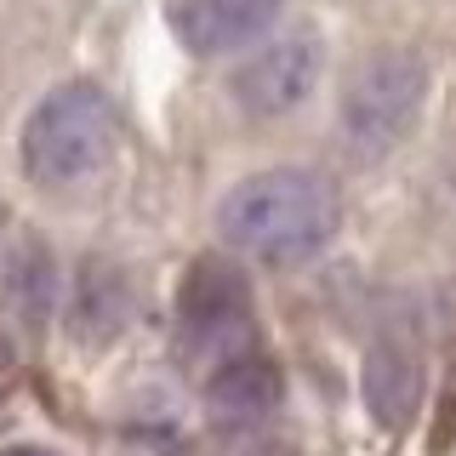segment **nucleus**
<instances>
[{
	"instance_id": "1",
	"label": "nucleus",
	"mask_w": 456,
	"mask_h": 456,
	"mask_svg": "<svg viewBox=\"0 0 456 456\" xmlns=\"http://www.w3.org/2000/svg\"><path fill=\"white\" fill-rule=\"evenodd\" d=\"M342 223L337 183L308 166H274L234 183L217 211V228L234 251H251L263 263H303L331 246Z\"/></svg>"
},
{
	"instance_id": "2",
	"label": "nucleus",
	"mask_w": 456,
	"mask_h": 456,
	"mask_svg": "<svg viewBox=\"0 0 456 456\" xmlns=\"http://www.w3.org/2000/svg\"><path fill=\"white\" fill-rule=\"evenodd\" d=\"M114 149V103L97 86H57L35 103V114L23 120V171L40 189H69V183L92 177Z\"/></svg>"
},
{
	"instance_id": "3",
	"label": "nucleus",
	"mask_w": 456,
	"mask_h": 456,
	"mask_svg": "<svg viewBox=\"0 0 456 456\" xmlns=\"http://www.w3.org/2000/svg\"><path fill=\"white\" fill-rule=\"evenodd\" d=\"M422 97H428V69L422 57L411 52H377L354 69V80L342 86V137L377 160L388 154L399 137L417 126L422 114Z\"/></svg>"
},
{
	"instance_id": "4",
	"label": "nucleus",
	"mask_w": 456,
	"mask_h": 456,
	"mask_svg": "<svg viewBox=\"0 0 456 456\" xmlns=\"http://www.w3.org/2000/svg\"><path fill=\"white\" fill-rule=\"evenodd\" d=\"M177 320H183V342L194 360H206V370H217L240 354H251V285L228 256H200L183 274L177 291Z\"/></svg>"
},
{
	"instance_id": "5",
	"label": "nucleus",
	"mask_w": 456,
	"mask_h": 456,
	"mask_svg": "<svg viewBox=\"0 0 456 456\" xmlns=\"http://www.w3.org/2000/svg\"><path fill=\"white\" fill-rule=\"evenodd\" d=\"M314 80H320V46L291 35L234 69V97L246 114H285L314 92Z\"/></svg>"
},
{
	"instance_id": "6",
	"label": "nucleus",
	"mask_w": 456,
	"mask_h": 456,
	"mask_svg": "<svg viewBox=\"0 0 456 456\" xmlns=\"http://www.w3.org/2000/svg\"><path fill=\"white\" fill-rule=\"evenodd\" d=\"M274 18H280V0H177V12H171L183 46L206 52V57L246 46Z\"/></svg>"
},
{
	"instance_id": "7",
	"label": "nucleus",
	"mask_w": 456,
	"mask_h": 456,
	"mask_svg": "<svg viewBox=\"0 0 456 456\" xmlns=\"http://www.w3.org/2000/svg\"><path fill=\"white\" fill-rule=\"evenodd\" d=\"M365 405L370 417H377L382 428H399L417 417L422 405V365L411 348H399V342H377V348L365 354Z\"/></svg>"
},
{
	"instance_id": "8",
	"label": "nucleus",
	"mask_w": 456,
	"mask_h": 456,
	"mask_svg": "<svg viewBox=\"0 0 456 456\" xmlns=\"http://www.w3.org/2000/svg\"><path fill=\"white\" fill-rule=\"evenodd\" d=\"M206 405L228 422H246V417H263V411L280 405V365L268 354H240V360L217 365L206 377Z\"/></svg>"
},
{
	"instance_id": "9",
	"label": "nucleus",
	"mask_w": 456,
	"mask_h": 456,
	"mask_svg": "<svg viewBox=\"0 0 456 456\" xmlns=\"http://www.w3.org/2000/svg\"><path fill=\"white\" fill-rule=\"evenodd\" d=\"M126 314H132V297H126V274L103 256H92V263L80 268V285H75V303H69V325H75L80 342H109L114 331L126 325Z\"/></svg>"
},
{
	"instance_id": "10",
	"label": "nucleus",
	"mask_w": 456,
	"mask_h": 456,
	"mask_svg": "<svg viewBox=\"0 0 456 456\" xmlns=\"http://www.w3.org/2000/svg\"><path fill=\"white\" fill-rule=\"evenodd\" d=\"M52 303H57V263H52V251L28 234L6 251V308L23 331H40V325L52 320Z\"/></svg>"
},
{
	"instance_id": "11",
	"label": "nucleus",
	"mask_w": 456,
	"mask_h": 456,
	"mask_svg": "<svg viewBox=\"0 0 456 456\" xmlns=\"http://www.w3.org/2000/svg\"><path fill=\"white\" fill-rule=\"evenodd\" d=\"M0 456H52V451H40V445H12V451H0Z\"/></svg>"
},
{
	"instance_id": "12",
	"label": "nucleus",
	"mask_w": 456,
	"mask_h": 456,
	"mask_svg": "<svg viewBox=\"0 0 456 456\" xmlns=\"http://www.w3.org/2000/svg\"><path fill=\"white\" fill-rule=\"evenodd\" d=\"M251 456H291V451H285V445H268V451H251Z\"/></svg>"
}]
</instances>
